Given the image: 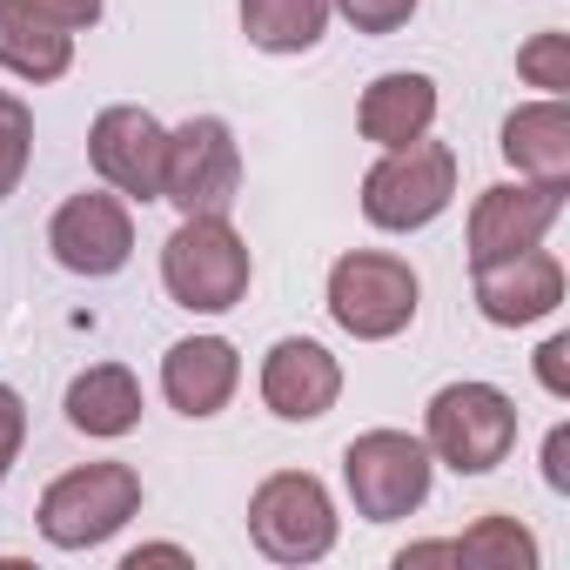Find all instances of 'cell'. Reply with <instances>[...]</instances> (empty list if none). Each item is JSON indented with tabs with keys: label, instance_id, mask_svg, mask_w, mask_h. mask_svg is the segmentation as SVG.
Wrapping results in <instances>:
<instances>
[{
	"label": "cell",
	"instance_id": "ac0fdd59",
	"mask_svg": "<svg viewBox=\"0 0 570 570\" xmlns=\"http://www.w3.org/2000/svg\"><path fill=\"white\" fill-rule=\"evenodd\" d=\"M68 423L81 436H128L141 423V383L121 363H95L68 383Z\"/></svg>",
	"mask_w": 570,
	"mask_h": 570
},
{
	"label": "cell",
	"instance_id": "5b68a950",
	"mask_svg": "<svg viewBox=\"0 0 570 570\" xmlns=\"http://www.w3.org/2000/svg\"><path fill=\"white\" fill-rule=\"evenodd\" d=\"M248 537L275 563H316L336 550V503L309 470H275L248 497Z\"/></svg>",
	"mask_w": 570,
	"mask_h": 570
},
{
	"label": "cell",
	"instance_id": "d6986e66",
	"mask_svg": "<svg viewBox=\"0 0 570 570\" xmlns=\"http://www.w3.org/2000/svg\"><path fill=\"white\" fill-rule=\"evenodd\" d=\"M336 14V0H242V35L262 55H309Z\"/></svg>",
	"mask_w": 570,
	"mask_h": 570
},
{
	"label": "cell",
	"instance_id": "484cf974",
	"mask_svg": "<svg viewBox=\"0 0 570 570\" xmlns=\"http://www.w3.org/2000/svg\"><path fill=\"white\" fill-rule=\"evenodd\" d=\"M35 8H41V14H48L55 28H68V35H75V28H95V21H101V0H35Z\"/></svg>",
	"mask_w": 570,
	"mask_h": 570
},
{
	"label": "cell",
	"instance_id": "52a82bcc",
	"mask_svg": "<svg viewBox=\"0 0 570 570\" xmlns=\"http://www.w3.org/2000/svg\"><path fill=\"white\" fill-rule=\"evenodd\" d=\"M343 483H350L356 517L396 523V517L423 510V497H430V443L410 430H363L343 450Z\"/></svg>",
	"mask_w": 570,
	"mask_h": 570
},
{
	"label": "cell",
	"instance_id": "d4e9b609",
	"mask_svg": "<svg viewBox=\"0 0 570 570\" xmlns=\"http://www.w3.org/2000/svg\"><path fill=\"white\" fill-rule=\"evenodd\" d=\"M537 376H543L550 396H570V336H550V343L537 350Z\"/></svg>",
	"mask_w": 570,
	"mask_h": 570
},
{
	"label": "cell",
	"instance_id": "e0dca14e",
	"mask_svg": "<svg viewBox=\"0 0 570 570\" xmlns=\"http://www.w3.org/2000/svg\"><path fill=\"white\" fill-rule=\"evenodd\" d=\"M503 161L530 181H570V108L530 101L503 121Z\"/></svg>",
	"mask_w": 570,
	"mask_h": 570
},
{
	"label": "cell",
	"instance_id": "30bf717a",
	"mask_svg": "<svg viewBox=\"0 0 570 570\" xmlns=\"http://www.w3.org/2000/svg\"><path fill=\"white\" fill-rule=\"evenodd\" d=\"M563 215V181H497L470 208V268H490L503 255H523L550 235Z\"/></svg>",
	"mask_w": 570,
	"mask_h": 570
},
{
	"label": "cell",
	"instance_id": "6da1fadb",
	"mask_svg": "<svg viewBox=\"0 0 570 570\" xmlns=\"http://www.w3.org/2000/svg\"><path fill=\"white\" fill-rule=\"evenodd\" d=\"M161 282L195 316H222L248 296V242L228 228V215H181V228L161 242Z\"/></svg>",
	"mask_w": 570,
	"mask_h": 570
},
{
	"label": "cell",
	"instance_id": "603a6c76",
	"mask_svg": "<svg viewBox=\"0 0 570 570\" xmlns=\"http://www.w3.org/2000/svg\"><path fill=\"white\" fill-rule=\"evenodd\" d=\"M336 8H343V21L356 35H396L416 14V0H336Z\"/></svg>",
	"mask_w": 570,
	"mask_h": 570
},
{
	"label": "cell",
	"instance_id": "7a4b0ae2",
	"mask_svg": "<svg viewBox=\"0 0 570 570\" xmlns=\"http://www.w3.org/2000/svg\"><path fill=\"white\" fill-rule=\"evenodd\" d=\"M423 443H430V463H450L463 476H483L517 443V403L497 383H443L430 396Z\"/></svg>",
	"mask_w": 570,
	"mask_h": 570
},
{
	"label": "cell",
	"instance_id": "ba28073f",
	"mask_svg": "<svg viewBox=\"0 0 570 570\" xmlns=\"http://www.w3.org/2000/svg\"><path fill=\"white\" fill-rule=\"evenodd\" d=\"M242 188V148L235 128L222 115H195L168 135V161H161V202H175L181 215H228Z\"/></svg>",
	"mask_w": 570,
	"mask_h": 570
},
{
	"label": "cell",
	"instance_id": "7402d4cb",
	"mask_svg": "<svg viewBox=\"0 0 570 570\" xmlns=\"http://www.w3.org/2000/svg\"><path fill=\"white\" fill-rule=\"evenodd\" d=\"M517 75H523L530 88L563 95V88H570V35H537V41L517 55Z\"/></svg>",
	"mask_w": 570,
	"mask_h": 570
},
{
	"label": "cell",
	"instance_id": "8fae6325",
	"mask_svg": "<svg viewBox=\"0 0 570 570\" xmlns=\"http://www.w3.org/2000/svg\"><path fill=\"white\" fill-rule=\"evenodd\" d=\"M48 248L68 275H115L128 268L135 255V215L115 188H88V195H68L55 228H48Z\"/></svg>",
	"mask_w": 570,
	"mask_h": 570
},
{
	"label": "cell",
	"instance_id": "5bb4252c",
	"mask_svg": "<svg viewBox=\"0 0 570 570\" xmlns=\"http://www.w3.org/2000/svg\"><path fill=\"white\" fill-rule=\"evenodd\" d=\"M235 383H242V356H235L228 336H188V343H175V350L161 356V390H168V403H175L181 416H215V410H228Z\"/></svg>",
	"mask_w": 570,
	"mask_h": 570
},
{
	"label": "cell",
	"instance_id": "8992f818",
	"mask_svg": "<svg viewBox=\"0 0 570 570\" xmlns=\"http://www.w3.org/2000/svg\"><path fill=\"white\" fill-rule=\"evenodd\" d=\"M141 510V476L128 463H81L48 483L41 497V537L55 550H95Z\"/></svg>",
	"mask_w": 570,
	"mask_h": 570
},
{
	"label": "cell",
	"instance_id": "4fadbf2b",
	"mask_svg": "<svg viewBox=\"0 0 570 570\" xmlns=\"http://www.w3.org/2000/svg\"><path fill=\"white\" fill-rule=\"evenodd\" d=\"M557 303H563V262L543 255V248H523V255H503V262L476 268V309L497 330L543 323Z\"/></svg>",
	"mask_w": 570,
	"mask_h": 570
},
{
	"label": "cell",
	"instance_id": "7c38bea8",
	"mask_svg": "<svg viewBox=\"0 0 570 570\" xmlns=\"http://www.w3.org/2000/svg\"><path fill=\"white\" fill-rule=\"evenodd\" d=\"M343 396V363L309 343V336H282L268 356H262V403L282 416V423H316L330 416Z\"/></svg>",
	"mask_w": 570,
	"mask_h": 570
},
{
	"label": "cell",
	"instance_id": "3957f363",
	"mask_svg": "<svg viewBox=\"0 0 570 570\" xmlns=\"http://www.w3.org/2000/svg\"><path fill=\"white\" fill-rule=\"evenodd\" d=\"M456 202V155L443 141H403L390 148L370 175H363V215L390 235H410V228H430L443 208Z\"/></svg>",
	"mask_w": 570,
	"mask_h": 570
},
{
	"label": "cell",
	"instance_id": "4316f807",
	"mask_svg": "<svg viewBox=\"0 0 570 570\" xmlns=\"http://www.w3.org/2000/svg\"><path fill=\"white\" fill-rule=\"evenodd\" d=\"M543 483H550V490H570V430H563V423H557L550 443H543Z\"/></svg>",
	"mask_w": 570,
	"mask_h": 570
},
{
	"label": "cell",
	"instance_id": "44dd1931",
	"mask_svg": "<svg viewBox=\"0 0 570 570\" xmlns=\"http://www.w3.org/2000/svg\"><path fill=\"white\" fill-rule=\"evenodd\" d=\"M28 155H35V108L21 95L0 88V202H8L28 175Z\"/></svg>",
	"mask_w": 570,
	"mask_h": 570
},
{
	"label": "cell",
	"instance_id": "9c48e42d",
	"mask_svg": "<svg viewBox=\"0 0 570 570\" xmlns=\"http://www.w3.org/2000/svg\"><path fill=\"white\" fill-rule=\"evenodd\" d=\"M88 161L121 202H161V161H168V128L148 108H101L88 128Z\"/></svg>",
	"mask_w": 570,
	"mask_h": 570
},
{
	"label": "cell",
	"instance_id": "2e32d148",
	"mask_svg": "<svg viewBox=\"0 0 570 570\" xmlns=\"http://www.w3.org/2000/svg\"><path fill=\"white\" fill-rule=\"evenodd\" d=\"M75 61V35L55 28L35 0H0V68L21 81H61Z\"/></svg>",
	"mask_w": 570,
	"mask_h": 570
},
{
	"label": "cell",
	"instance_id": "cb8c5ba5",
	"mask_svg": "<svg viewBox=\"0 0 570 570\" xmlns=\"http://www.w3.org/2000/svg\"><path fill=\"white\" fill-rule=\"evenodd\" d=\"M21 443H28V403L0 383V483H8V470H14V456H21Z\"/></svg>",
	"mask_w": 570,
	"mask_h": 570
},
{
	"label": "cell",
	"instance_id": "277c9868",
	"mask_svg": "<svg viewBox=\"0 0 570 570\" xmlns=\"http://www.w3.org/2000/svg\"><path fill=\"white\" fill-rule=\"evenodd\" d=\"M416 296L423 282L403 255H376V248H356L330 268V316L356 336V343H390L416 323Z\"/></svg>",
	"mask_w": 570,
	"mask_h": 570
},
{
	"label": "cell",
	"instance_id": "9a60e30c",
	"mask_svg": "<svg viewBox=\"0 0 570 570\" xmlns=\"http://www.w3.org/2000/svg\"><path fill=\"white\" fill-rule=\"evenodd\" d=\"M430 121H436V81H430V75L396 68V75H376V81L363 88V108H356L363 141H376V148H403V141L430 135Z\"/></svg>",
	"mask_w": 570,
	"mask_h": 570
},
{
	"label": "cell",
	"instance_id": "83f0119b",
	"mask_svg": "<svg viewBox=\"0 0 570 570\" xmlns=\"http://www.w3.org/2000/svg\"><path fill=\"white\" fill-rule=\"evenodd\" d=\"M155 557H168V563H181L188 550H181V543H141V550H128V570H141V563H155Z\"/></svg>",
	"mask_w": 570,
	"mask_h": 570
},
{
	"label": "cell",
	"instance_id": "ffe728a7",
	"mask_svg": "<svg viewBox=\"0 0 570 570\" xmlns=\"http://www.w3.org/2000/svg\"><path fill=\"white\" fill-rule=\"evenodd\" d=\"M456 563L470 570H530L537 563V537L517 523V517H476L456 543H450Z\"/></svg>",
	"mask_w": 570,
	"mask_h": 570
}]
</instances>
